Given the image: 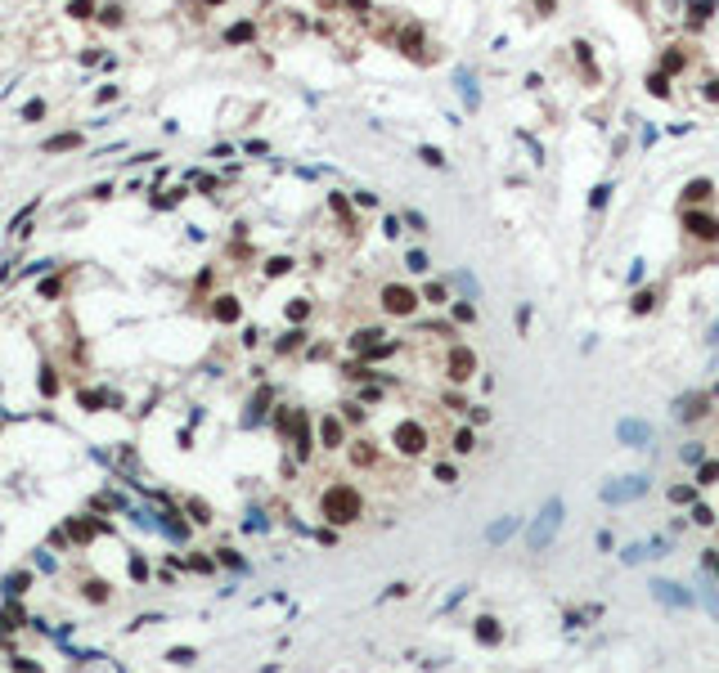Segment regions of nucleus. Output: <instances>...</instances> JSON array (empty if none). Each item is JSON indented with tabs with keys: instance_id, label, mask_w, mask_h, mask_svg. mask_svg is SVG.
I'll return each instance as SVG.
<instances>
[{
	"instance_id": "obj_12",
	"label": "nucleus",
	"mask_w": 719,
	"mask_h": 673,
	"mask_svg": "<svg viewBox=\"0 0 719 673\" xmlns=\"http://www.w3.org/2000/svg\"><path fill=\"white\" fill-rule=\"evenodd\" d=\"M715 198V184L711 180H688L684 184V207H702V202H711Z\"/></svg>"
},
{
	"instance_id": "obj_47",
	"label": "nucleus",
	"mask_w": 719,
	"mask_h": 673,
	"mask_svg": "<svg viewBox=\"0 0 719 673\" xmlns=\"http://www.w3.org/2000/svg\"><path fill=\"white\" fill-rule=\"evenodd\" d=\"M203 5H221V0H203Z\"/></svg>"
},
{
	"instance_id": "obj_41",
	"label": "nucleus",
	"mask_w": 719,
	"mask_h": 673,
	"mask_svg": "<svg viewBox=\"0 0 719 673\" xmlns=\"http://www.w3.org/2000/svg\"><path fill=\"white\" fill-rule=\"evenodd\" d=\"M355 462H373V449H369V444H364V440H360V444H355Z\"/></svg>"
},
{
	"instance_id": "obj_9",
	"label": "nucleus",
	"mask_w": 719,
	"mask_h": 673,
	"mask_svg": "<svg viewBox=\"0 0 719 673\" xmlns=\"http://www.w3.org/2000/svg\"><path fill=\"white\" fill-rule=\"evenodd\" d=\"M472 373H477V355H472L468 346H454L450 350V377L454 382H468Z\"/></svg>"
},
{
	"instance_id": "obj_25",
	"label": "nucleus",
	"mask_w": 719,
	"mask_h": 673,
	"mask_svg": "<svg viewBox=\"0 0 719 673\" xmlns=\"http://www.w3.org/2000/svg\"><path fill=\"white\" fill-rule=\"evenodd\" d=\"M45 117V99H27L23 103V121H41Z\"/></svg>"
},
{
	"instance_id": "obj_2",
	"label": "nucleus",
	"mask_w": 719,
	"mask_h": 673,
	"mask_svg": "<svg viewBox=\"0 0 719 673\" xmlns=\"http://www.w3.org/2000/svg\"><path fill=\"white\" fill-rule=\"evenodd\" d=\"M319 512H324L333 525H351V521H360L364 503H360V494L351 485H333V489H324V498H319Z\"/></svg>"
},
{
	"instance_id": "obj_14",
	"label": "nucleus",
	"mask_w": 719,
	"mask_h": 673,
	"mask_svg": "<svg viewBox=\"0 0 719 673\" xmlns=\"http://www.w3.org/2000/svg\"><path fill=\"white\" fill-rule=\"evenodd\" d=\"M706 409H711V400H706V395H684V400H679V418H684V422H697Z\"/></svg>"
},
{
	"instance_id": "obj_10",
	"label": "nucleus",
	"mask_w": 719,
	"mask_h": 673,
	"mask_svg": "<svg viewBox=\"0 0 719 673\" xmlns=\"http://www.w3.org/2000/svg\"><path fill=\"white\" fill-rule=\"evenodd\" d=\"M396 50L409 54V59H418V54H423V27L418 23H405L400 36H396Z\"/></svg>"
},
{
	"instance_id": "obj_46",
	"label": "nucleus",
	"mask_w": 719,
	"mask_h": 673,
	"mask_svg": "<svg viewBox=\"0 0 719 673\" xmlns=\"http://www.w3.org/2000/svg\"><path fill=\"white\" fill-rule=\"evenodd\" d=\"M625 5H634V9H638V14H643V0H625Z\"/></svg>"
},
{
	"instance_id": "obj_26",
	"label": "nucleus",
	"mask_w": 719,
	"mask_h": 673,
	"mask_svg": "<svg viewBox=\"0 0 719 673\" xmlns=\"http://www.w3.org/2000/svg\"><path fill=\"white\" fill-rule=\"evenodd\" d=\"M629 306H634V315H648V310L657 306V292H638V297H634Z\"/></svg>"
},
{
	"instance_id": "obj_34",
	"label": "nucleus",
	"mask_w": 719,
	"mask_h": 673,
	"mask_svg": "<svg viewBox=\"0 0 719 673\" xmlns=\"http://www.w3.org/2000/svg\"><path fill=\"white\" fill-rule=\"evenodd\" d=\"M405 265H409L414 274H423V270H428V256H423V252H409V256H405Z\"/></svg>"
},
{
	"instance_id": "obj_8",
	"label": "nucleus",
	"mask_w": 719,
	"mask_h": 673,
	"mask_svg": "<svg viewBox=\"0 0 719 673\" xmlns=\"http://www.w3.org/2000/svg\"><path fill=\"white\" fill-rule=\"evenodd\" d=\"M652 597L666 602V606H675V611H688V606H693V597L679 588V584H670V579H652Z\"/></svg>"
},
{
	"instance_id": "obj_17",
	"label": "nucleus",
	"mask_w": 719,
	"mask_h": 673,
	"mask_svg": "<svg viewBox=\"0 0 719 673\" xmlns=\"http://www.w3.org/2000/svg\"><path fill=\"white\" fill-rule=\"evenodd\" d=\"M328 207H333V216L346 225V229H355V211H351V202H346L342 193H333V198H328Z\"/></svg>"
},
{
	"instance_id": "obj_33",
	"label": "nucleus",
	"mask_w": 719,
	"mask_h": 673,
	"mask_svg": "<svg viewBox=\"0 0 719 673\" xmlns=\"http://www.w3.org/2000/svg\"><path fill=\"white\" fill-rule=\"evenodd\" d=\"M693 521H697V525H711V521H715V512L706 507V503H693Z\"/></svg>"
},
{
	"instance_id": "obj_5",
	"label": "nucleus",
	"mask_w": 719,
	"mask_h": 673,
	"mask_svg": "<svg viewBox=\"0 0 719 673\" xmlns=\"http://www.w3.org/2000/svg\"><path fill=\"white\" fill-rule=\"evenodd\" d=\"M382 310L396 315V319L414 315V310H418V292L405 288V283H387V288H382Z\"/></svg>"
},
{
	"instance_id": "obj_13",
	"label": "nucleus",
	"mask_w": 719,
	"mask_h": 673,
	"mask_svg": "<svg viewBox=\"0 0 719 673\" xmlns=\"http://www.w3.org/2000/svg\"><path fill=\"white\" fill-rule=\"evenodd\" d=\"M319 440H324V449H342V440H346L342 418H324V422H319Z\"/></svg>"
},
{
	"instance_id": "obj_4",
	"label": "nucleus",
	"mask_w": 719,
	"mask_h": 673,
	"mask_svg": "<svg viewBox=\"0 0 719 673\" xmlns=\"http://www.w3.org/2000/svg\"><path fill=\"white\" fill-rule=\"evenodd\" d=\"M684 234L697 243H719V220L711 211H697V207H684Z\"/></svg>"
},
{
	"instance_id": "obj_28",
	"label": "nucleus",
	"mask_w": 719,
	"mask_h": 673,
	"mask_svg": "<svg viewBox=\"0 0 719 673\" xmlns=\"http://www.w3.org/2000/svg\"><path fill=\"white\" fill-rule=\"evenodd\" d=\"M418 157H423V162H428V166H446V157H441V148H432V144H423V148H418Z\"/></svg>"
},
{
	"instance_id": "obj_45",
	"label": "nucleus",
	"mask_w": 719,
	"mask_h": 673,
	"mask_svg": "<svg viewBox=\"0 0 719 673\" xmlns=\"http://www.w3.org/2000/svg\"><path fill=\"white\" fill-rule=\"evenodd\" d=\"M535 9L539 14H553V0H535Z\"/></svg>"
},
{
	"instance_id": "obj_7",
	"label": "nucleus",
	"mask_w": 719,
	"mask_h": 673,
	"mask_svg": "<svg viewBox=\"0 0 719 673\" xmlns=\"http://www.w3.org/2000/svg\"><path fill=\"white\" fill-rule=\"evenodd\" d=\"M391 440H396V449H400V453H409V458H414V453H423V449H428V431H423L418 422H400V426H396V435H391Z\"/></svg>"
},
{
	"instance_id": "obj_27",
	"label": "nucleus",
	"mask_w": 719,
	"mask_h": 673,
	"mask_svg": "<svg viewBox=\"0 0 719 673\" xmlns=\"http://www.w3.org/2000/svg\"><path fill=\"white\" fill-rule=\"evenodd\" d=\"M68 14H72V18H94V0H72Z\"/></svg>"
},
{
	"instance_id": "obj_23",
	"label": "nucleus",
	"mask_w": 719,
	"mask_h": 673,
	"mask_svg": "<svg viewBox=\"0 0 719 673\" xmlns=\"http://www.w3.org/2000/svg\"><path fill=\"white\" fill-rule=\"evenodd\" d=\"M477 638L481 642H499V620H490V615H486V620H477Z\"/></svg>"
},
{
	"instance_id": "obj_15",
	"label": "nucleus",
	"mask_w": 719,
	"mask_h": 673,
	"mask_svg": "<svg viewBox=\"0 0 719 673\" xmlns=\"http://www.w3.org/2000/svg\"><path fill=\"white\" fill-rule=\"evenodd\" d=\"M212 315L221 319V324H234V319L243 315V306H239V297H216V306H212Z\"/></svg>"
},
{
	"instance_id": "obj_11",
	"label": "nucleus",
	"mask_w": 719,
	"mask_h": 673,
	"mask_svg": "<svg viewBox=\"0 0 719 673\" xmlns=\"http://www.w3.org/2000/svg\"><path fill=\"white\" fill-rule=\"evenodd\" d=\"M72 148H81V130H63V135H50L41 153H45V157H59V153H72Z\"/></svg>"
},
{
	"instance_id": "obj_36",
	"label": "nucleus",
	"mask_w": 719,
	"mask_h": 673,
	"mask_svg": "<svg viewBox=\"0 0 719 673\" xmlns=\"http://www.w3.org/2000/svg\"><path fill=\"white\" fill-rule=\"evenodd\" d=\"M437 480H446V485H454V480H459V471H454L450 462H441V467H437Z\"/></svg>"
},
{
	"instance_id": "obj_38",
	"label": "nucleus",
	"mask_w": 719,
	"mask_h": 673,
	"mask_svg": "<svg viewBox=\"0 0 719 673\" xmlns=\"http://www.w3.org/2000/svg\"><path fill=\"white\" fill-rule=\"evenodd\" d=\"M454 319H459V324H472V319H477V310H472V306H454Z\"/></svg>"
},
{
	"instance_id": "obj_18",
	"label": "nucleus",
	"mask_w": 719,
	"mask_h": 673,
	"mask_svg": "<svg viewBox=\"0 0 719 673\" xmlns=\"http://www.w3.org/2000/svg\"><path fill=\"white\" fill-rule=\"evenodd\" d=\"M513 530H517V516H504V521H495V525L486 530V539H490V543H504Z\"/></svg>"
},
{
	"instance_id": "obj_42",
	"label": "nucleus",
	"mask_w": 719,
	"mask_h": 673,
	"mask_svg": "<svg viewBox=\"0 0 719 673\" xmlns=\"http://www.w3.org/2000/svg\"><path fill=\"white\" fill-rule=\"evenodd\" d=\"M301 337H306V333H288V337L279 341V350H292V346H301Z\"/></svg>"
},
{
	"instance_id": "obj_35",
	"label": "nucleus",
	"mask_w": 719,
	"mask_h": 673,
	"mask_svg": "<svg viewBox=\"0 0 719 673\" xmlns=\"http://www.w3.org/2000/svg\"><path fill=\"white\" fill-rule=\"evenodd\" d=\"M670 503H693V489H688V485H675V489H670Z\"/></svg>"
},
{
	"instance_id": "obj_24",
	"label": "nucleus",
	"mask_w": 719,
	"mask_h": 673,
	"mask_svg": "<svg viewBox=\"0 0 719 673\" xmlns=\"http://www.w3.org/2000/svg\"><path fill=\"white\" fill-rule=\"evenodd\" d=\"M719 480V462H697V485H715Z\"/></svg>"
},
{
	"instance_id": "obj_29",
	"label": "nucleus",
	"mask_w": 719,
	"mask_h": 673,
	"mask_svg": "<svg viewBox=\"0 0 719 673\" xmlns=\"http://www.w3.org/2000/svg\"><path fill=\"white\" fill-rule=\"evenodd\" d=\"M292 270V261H288V256H274V261L266 265V274H270V279H279V274H288Z\"/></svg>"
},
{
	"instance_id": "obj_32",
	"label": "nucleus",
	"mask_w": 719,
	"mask_h": 673,
	"mask_svg": "<svg viewBox=\"0 0 719 673\" xmlns=\"http://www.w3.org/2000/svg\"><path fill=\"white\" fill-rule=\"evenodd\" d=\"M306 315H310V301H292V306H288V319H292V324H301Z\"/></svg>"
},
{
	"instance_id": "obj_39",
	"label": "nucleus",
	"mask_w": 719,
	"mask_h": 673,
	"mask_svg": "<svg viewBox=\"0 0 719 673\" xmlns=\"http://www.w3.org/2000/svg\"><path fill=\"white\" fill-rule=\"evenodd\" d=\"M454 449L468 453V449H472V431H459V435H454Z\"/></svg>"
},
{
	"instance_id": "obj_44",
	"label": "nucleus",
	"mask_w": 719,
	"mask_h": 673,
	"mask_svg": "<svg viewBox=\"0 0 719 673\" xmlns=\"http://www.w3.org/2000/svg\"><path fill=\"white\" fill-rule=\"evenodd\" d=\"M346 9H355V14H369V0H342Z\"/></svg>"
},
{
	"instance_id": "obj_30",
	"label": "nucleus",
	"mask_w": 719,
	"mask_h": 673,
	"mask_svg": "<svg viewBox=\"0 0 719 673\" xmlns=\"http://www.w3.org/2000/svg\"><path fill=\"white\" fill-rule=\"evenodd\" d=\"M620 557H625L629 566H634V561H648V543H629V548H625V552H620Z\"/></svg>"
},
{
	"instance_id": "obj_31",
	"label": "nucleus",
	"mask_w": 719,
	"mask_h": 673,
	"mask_svg": "<svg viewBox=\"0 0 719 673\" xmlns=\"http://www.w3.org/2000/svg\"><path fill=\"white\" fill-rule=\"evenodd\" d=\"M423 297L432 301V306H446V283H428V292Z\"/></svg>"
},
{
	"instance_id": "obj_40",
	"label": "nucleus",
	"mask_w": 719,
	"mask_h": 673,
	"mask_svg": "<svg viewBox=\"0 0 719 673\" xmlns=\"http://www.w3.org/2000/svg\"><path fill=\"white\" fill-rule=\"evenodd\" d=\"M607 193H611V189H607V184H598V189H593V198H589V202H593V207H607Z\"/></svg>"
},
{
	"instance_id": "obj_19",
	"label": "nucleus",
	"mask_w": 719,
	"mask_h": 673,
	"mask_svg": "<svg viewBox=\"0 0 719 673\" xmlns=\"http://www.w3.org/2000/svg\"><path fill=\"white\" fill-rule=\"evenodd\" d=\"M257 36V23H234L230 32H225V45H243V41H252Z\"/></svg>"
},
{
	"instance_id": "obj_3",
	"label": "nucleus",
	"mask_w": 719,
	"mask_h": 673,
	"mask_svg": "<svg viewBox=\"0 0 719 673\" xmlns=\"http://www.w3.org/2000/svg\"><path fill=\"white\" fill-rule=\"evenodd\" d=\"M598 494H602V503H634V498L648 494V476H616V480H607Z\"/></svg>"
},
{
	"instance_id": "obj_43",
	"label": "nucleus",
	"mask_w": 719,
	"mask_h": 673,
	"mask_svg": "<svg viewBox=\"0 0 719 673\" xmlns=\"http://www.w3.org/2000/svg\"><path fill=\"white\" fill-rule=\"evenodd\" d=\"M405 220H409V229H428V220H423L418 211H405Z\"/></svg>"
},
{
	"instance_id": "obj_16",
	"label": "nucleus",
	"mask_w": 719,
	"mask_h": 673,
	"mask_svg": "<svg viewBox=\"0 0 719 673\" xmlns=\"http://www.w3.org/2000/svg\"><path fill=\"white\" fill-rule=\"evenodd\" d=\"M715 14V0H688V27H702Z\"/></svg>"
},
{
	"instance_id": "obj_22",
	"label": "nucleus",
	"mask_w": 719,
	"mask_h": 673,
	"mask_svg": "<svg viewBox=\"0 0 719 673\" xmlns=\"http://www.w3.org/2000/svg\"><path fill=\"white\" fill-rule=\"evenodd\" d=\"M648 90L657 94V99H670V77H666V72H652V77H648Z\"/></svg>"
},
{
	"instance_id": "obj_6",
	"label": "nucleus",
	"mask_w": 719,
	"mask_h": 673,
	"mask_svg": "<svg viewBox=\"0 0 719 673\" xmlns=\"http://www.w3.org/2000/svg\"><path fill=\"white\" fill-rule=\"evenodd\" d=\"M616 440L620 444H629V449H652V422H643V418H625V422H616Z\"/></svg>"
},
{
	"instance_id": "obj_21",
	"label": "nucleus",
	"mask_w": 719,
	"mask_h": 673,
	"mask_svg": "<svg viewBox=\"0 0 719 673\" xmlns=\"http://www.w3.org/2000/svg\"><path fill=\"white\" fill-rule=\"evenodd\" d=\"M99 23H103V27H121V23H126V9H121V5H103Z\"/></svg>"
},
{
	"instance_id": "obj_1",
	"label": "nucleus",
	"mask_w": 719,
	"mask_h": 673,
	"mask_svg": "<svg viewBox=\"0 0 719 673\" xmlns=\"http://www.w3.org/2000/svg\"><path fill=\"white\" fill-rule=\"evenodd\" d=\"M562 516H566V503H562V498H548V503L539 507V516L526 525V548H531V552H544V548L553 543V534H557V525H562Z\"/></svg>"
},
{
	"instance_id": "obj_37",
	"label": "nucleus",
	"mask_w": 719,
	"mask_h": 673,
	"mask_svg": "<svg viewBox=\"0 0 719 673\" xmlns=\"http://www.w3.org/2000/svg\"><path fill=\"white\" fill-rule=\"evenodd\" d=\"M702 99H711V103H719V77H715V81H706V85H702Z\"/></svg>"
},
{
	"instance_id": "obj_20",
	"label": "nucleus",
	"mask_w": 719,
	"mask_h": 673,
	"mask_svg": "<svg viewBox=\"0 0 719 673\" xmlns=\"http://www.w3.org/2000/svg\"><path fill=\"white\" fill-rule=\"evenodd\" d=\"M684 63H688V54H684V50H666V54H661V72H666V77H675V72L684 68Z\"/></svg>"
}]
</instances>
